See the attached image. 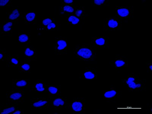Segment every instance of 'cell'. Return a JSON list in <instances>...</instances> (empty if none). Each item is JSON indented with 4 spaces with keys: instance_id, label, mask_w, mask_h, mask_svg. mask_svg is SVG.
I'll return each mask as SVG.
<instances>
[{
    "instance_id": "obj_7",
    "label": "cell",
    "mask_w": 152,
    "mask_h": 114,
    "mask_svg": "<svg viewBox=\"0 0 152 114\" xmlns=\"http://www.w3.org/2000/svg\"><path fill=\"white\" fill-rule=\"evenodd\" d=\"M24 90H13L8 91L6 92V99L7 102L24 104Z\"/></svg>"
},
{
    "instance_id": "obj_22",
    "label": "cell",
    "mask_w": 152,
    "mask_h": 114,
    "mask_svg": "<svg viewBox=\"0 0 152 114\" xmlns=\"http://www.w3.org/2000/svg\"><path fill=\"white\" fill-rule=\"evenodd\" d=\"M7 67L17 68L20 64L19 56L17 55H8L5 61Z\"/></svg>"
},
{
    "instance_id": "obj_15",
    "label": "cell",
    "mask_w": 152,
    "mask_h": 114,
    "mask_svg": "<svg viewBox=\"0 0 152 114\" xmlns=\"http://www.w3.org/2000/svg\"><path fill=\"white\" fill-rule=\"evenodd\" d=\"M24 61H37V49L32 48L30 45L24 44Z\"/></svg>"
},
{
    "instance_id": "obj_26",
    "label": "cell",
    "mask_w": 152,
    "mask_h": 114,
    "mask_svg": "<svg viewBox=\"0 0 152 114\" xmlns=\"http://www.w3.org/2000/svg\"><path fill=\"white\" fill-rule=\"evenodd\" d=\"M64 18L66 19L67 23L70 25H78L81 21L79 18L74 15H66Z\"/></svg>"
},
{
    "instance_id": "obj_17",
    "label": "cell",
    "mask_w": 152,
    "mask_h": 114,
    "mask_svg": "<svg viewBox=\"0 0 152 114\" xmlns=\"http://www.w3.org/2000/svg\"><path fill=\"white\" fill-rule=\"evenodd\" d=\"M20 104L7 102L2 104L0 107V113L1 114H13L18 108Z\"/></svg>"
},
{
    "instance_id": "obj_25",
    "label": "cell",
    "mask_w": 152,
    "mask_h": 114,
    "mask_svg": "<svg viewBox=\"0 0 152 114\" xmlns=\"http://www.w3.org/2000/svg\"><path fill=\"white\" fill-rule=\"evenodd\" d=\"M17 68L19 74H28L31 72V62L20 61V64Z\"/></svg>"
},
{
    "instance_id": "obj_18",
    "label": "cell",
    "mask_w": 152,
    "mask_h": 114,
    "mask_svg": "<svg viewBox=\"0 0 152 114\" xmlns=\"http://www.w3.org/2000/svg\"><path fill=\"white\" fill-rule=\"evenodd\" d=\"M110 66L116 68L128 67V61L126 58L120 56V55H116L115 59L111 62Z\"/></svg>"
},
{
    "instance_id": "obj_27",
    "label": "cell",
    "mask_w": 152,
    "mask_h": 114,
    "mask_svg": "<svg viewBox=\"0 0 152 114\" xmlns=\"http://www.w3.org/2000/svg\"><path fill=\"white\" fill-rule=\"evenodd\" d=\"M86 14V11L85 6H77L74 15L81 21V20L85 18Z\"/></svg>"
},
{
    "instance_id": "obj_5",
    "label": "cell",
    "mask_w": 152,
    "mask_h": 114,
    "mask_svg": "<svg viewBox=\"0 0 152 114\" xmlns=\"http://www.w3.org/2000/svg\"><path fill=\"white\" fill-rule=\"evenodd\" d=\"M55 55L62 56L67 55V37L64 36H55Z\"/></svg>"
},
{
    "instance_id": "obj_19",
    "label": "cell",
    "mask_w": 152,
    "mask_h": 114,
    "mask_svg": "<svg viewBox=\"0 0 152 114\" xmlns=\"http://www.w3.org/2000/svg\"><path fill=\"white\" fill-rule=\"evenodd\" d=\"M37 13L36 12H24L23 13V19L24 24L27 25H35L37 22Z\"/></svg>"
},
{
    "instance_id": "obj_21",
    "label": "cell",
    "mask_w": 152,
    "mask_h": 114,
    "mask_svg": "<svg viewBox=\"0 0 152 114\" xmlns=\"http://www.w3.org/2000/svg\"><path fill=\"white\" fill-rule=\"evenodd\" d=\"M19 43L31 45V33L28 30H19L18 32Z\"/></svg>"
},
{
    "instance_id": "obj_10",
    "label": "cell",
    "mask_w": 152,
    "mask_h": 114,
    "mask_svg": "<svg viewBox=\"0 0 152 114\" xmlns=\"http://www.w3.org/2000/svg\"><path fill=\"white\" fill-rule=\"evenodd\" d=\"M67 98L61 97H51L50 109L55 110L67 109L69 104Z\"/></svg>"
},
{
    "instance_id": "obj_14",
    "label": "cell",
    "mask_w": 152,
    "mask_h": 114,
    "mask_svg": "<svg viewBox=\"0 0 152 114\" xmlns=\"http://www.w3.org/2000/svg\"><path fill=\"white\" fill-rule=\"evenodd\" d=\"M17 23L11 21H4L0 27V35L3 37H9L12 36L13 26Z\"/></svg>"
},
{
    "instance_id": "obj_8",
    "label": "cell",
    "mask_w": 152,
    "mask_h": 114,
    "mask_svg": "<svg viewBox=\"0 0 152 114\" xmlns=\"http://www.w3.org/2000/svg\"><path fill=\"white\" fill-rule=\"evenodd\" d=\"M90 44L96 49H108L110 47V38L107 36L93 37Z\"/></svg>"
},
{
    "instance_id": "obj_1",
    "label": "cell",
    "mask_w": 152,
    "mask_h": 114,
    "mask_svg": "<svg viewBox=\"0 0 152 114\" xmlns=\"http://www.w3.org/2000/svg\"><path fill=\"white\" fill-rule=\"evenodd\" d=\"M146 80L140 78L134 73H130L122 81V85L132 92H144L146 90Z\"/></svg>"
},
{
    "instance_id": "obj_3",
    "label": "cell",
    "mask_w": 152,
    "mask_h": 114,
    "mask_svg": "<svg viewBox=\"0 0 152 114\" xmlns=\"http://www.w3.org/2000/svg\"><path fill=\"white\" fill-rule=\"evenodd\" d=\"M85 97H74L72 101L69 103L67 109L71 111L73 113L84 114L86 113Z\"/></svg>"
},
{
    "instance_id": "obj_20",
    "label": "cell",
    "mask_w": 152,
    "mask_h": 114,
    "mask_svg": "<svg viewBox=\"0 0 152 114\" xmlns=\"http://www.w3.org/2000/svg\"><path fill=\"white\" fill-rule=\"evenodd\" d=\"M30 89L31 92H46L47 86L42 80H37L31 85Z\"/></svg>"
},
{
    "instance_id": "obj_16",
    "label": "cell",
    "mask_w": 152,
    "mask_h": 114,
    "mask_svg": "<svg viewBox=\"0 0 152 114\" xmlns=\"http://www.w3.org/2000/svg\"><path fill=\"white\" fill-rule=\"evenodd\" d=\"M23 13L19 11L18 8L13 7L10 12H7L5 21L18 22L20 19L23 18Z\"/></svg>"
},
{
    "instance_id": "obj_11",
    "label": "cell",
    "mask_w": 152,
    "mask_h": 114,
    "mask_svg": "<svg viewBox=\"0 0 152 114\" xmlns=\"http://www.w3.org/2000/svg\"><path fill=\"white\" fill-rule=\"evenodd\" d=\"M122 93L118 91L113 86L103 92V97L107 104H113L116 99L121 96Z\"/></svg>"
},
{
    "instance_id": "obj_29",
    "label": "cell",
    "mask_w": 152,
    "mask_h": 114,
    "mask_svg": "<svg viewBox=\"0 0 152 114\" xmlns=\"http://www.w3.org/2000/svg\"><path fill=\"white\" fill-rule=\"evenodd\" d=\"M55 19L54 18H43L42 24L40 25V27L38 30H40V31L41 30L43 31V29L49 24H51V23H55Z\"/></svg>"
},
{
    "instance_id": "obj_9",
    "label": "cell",
    "mask_w": 152,
    "mask_h": 114,
    "mask_svg": "<svg viewBox=\"0 0 152 114\" xmlns=\"http://www.w3.org/2000/svg\"><path fill=\"white\" fill-rule=\"evenodd\" d=\"M116 17L122 19L133 18L134 15V7L133 6L115 7Z\"/></svg>"
},
{
    "instance_id": "obj_32",
    "label": "cell",
    "mask_w": 152,
    "mask_h": 114,
    "mask_svg": "<svg viewBox=\"0 0 152 114\" xmlns=\"http://www.w3.org/2000/svg\"><path fill=\"white\" fill-rule=\"evenodd\" d=\"M12 1L11 0H1L0 5L1 6H11Z\"/></svg>"
},
{
    "instance_id": "obj_6",
    "label": "cell",
    "mask_w": 152,
    "mask_h": 114,
    "mask_svg": "<svg viewBox=\"0 0 152 114\" xmlns=\"http://www.w3.org/2000/svg\"><path fill=\"white\" fill-rule=\"evenodd\" d=\"M122 19L116 17L104 19L103 28L104 31H119L122 28Z\"/></svg>"
},
{
    "instance_id": "obj_28",
    "label": "cell",
    "mask_w": 152,
    "mask_h": 114,
    "mask_svg": "<svg viewBox=\"0 0 152 114\" xmlns=\"http://www.w3.org/2000/svg\"><path fill=\"white\" fill-rule=\"evenodd\" d=\"M61 25L60 24H57L55 23H53L47 25L43 29V31H57L61 30Z\"/></svg>"
},
{
    "instance_id": "obj_2",
    "label": "cell",
    "mask_w": 152,
    "mask_h": 114,
    "mask_svg": "<svg viewBox=\"0 0 152 114\" xmlns=\"http://www.w3.org/2000/svg\"><path fill=\"white\" fill-rule=\"evenodd\" d=\"M73 54L80 61H88L94 60L97 55V49L91 45L84 43L81 46L77 47L73 50Z\"/></svg>"
},
{
    "instance_id": "obj_13",
    "label": "cell",
    "mask_w": 152,
    "mask_h": 114,
    "mask_svg": "<svg viewBox=\"0 0 152 114\" xmlns=\"http://www.w3.org/2000/svg\"><path fill=\"white\" fill-rule=\"evenodd\" d=\"M30 83V80L27 78L13 79L12 81V89L24 90L28 88Z\"/></svg>"
},
{
    "instance_id": "obj_30",
    "label": "cell",
    "mask_w": 152,
    "mask_h": 114,
    "mask_svg": "<svg viewBox=\"0 0 152 114\" xmlns=\"http://www.w3.org/2000/svg\"><path fill=\"white\" fill-rule=\"evenodd\" d=\"M110 3L108 0H93V6H107L109 5Z\"/></svg>"
},
{
    "instance_id": "obj_34",
    "label": "cell",
    "mask_w": 152,
    "mask_h": 114,
    "mask_svg": "<svg viewBox=\"0 0 152 114\" xmlns=\"http://www.w3.org/2000/svg\"><path fill=\"white\" fill-rule=\"evenodd\" d=\"M146 69L147 71L150 72L151 73L152 72V62L151 61H146Z\"/></svg>"
},
{
    "instance_id": "obj_31",
    "label": "cell",
    "mask_w": 152,
    "mask_h": 114,
    "mask_svg": "<svg viewBox=\"0 0 152 114\" xmlns=\"http://www.w3.org/2000/svg\"><path fill=\"white\" fill-rule=\"evenodd\" d=\"M7 56L6 49H0V61L1 62L5 61Z\"/></svg>"
},
{
    "instance_id": "obj_12",
    "label": "cell",
    "mask_w": 152,
    "mask_h": 114,
    "mask_svg": "<svg viewBox=\"0 0 152 114\" xmlns=\"http://www.w3.org/2000/svg\"><path fill=\"white\" fill-rule=\"evenodd\" d=\"M98 78L97 70L91 66H86L82 72L79 74V78L81 80H96Z\"/></svg>"
},
{
    "instance_id": "obj_23",
    "label": "cell",
    "mask_w": 152,
    "mask_h": 114,
    "mask_svg": "<svg viewBox=\"0 0 152 114\" xmlns=\"http://www.w3.org/2000/svg\"><path fill=\"white\" fill-rule=\"evenodd\" d=\"M47 91L49 96L51 97H55L61 96V86L47 85Z\"/></svg>"
},
{
    "instance_id": "obj_33",
    "label": "cell",
    "mask_w": 152,
    "mask_h": 114,
    "mask_svg": "<svg viewBox=\"0 0 152 114\" xmlns=\"http://www.w3.org/2000/svg\"><path fill=\"white\" fill-rule=\"evenodd\" d=\"M74 5V1L72 0H62L61 5Z\"/></svg>"
},
{
    "instance_id": "obj_35",
    "label": "cell",
    "mask_w": 152,
    "mask_h": 114,
    "mask_svg": "<svg viewBox=\"0 0 152 114\" xmlns=\"http://www.w3.org/2000/svg\"><path fill=\"white\" fill-rule=\"evenodd\" d=\"M24 110L23 109H20L18 108L13 114H24Z\"/></svg>"
},
{
    "instance_id": "obj_24",
    "label": "cell",
    "mask_w": 152,
    "mask_h": 114,
    "mask_svg": "<svg viewBox=\"0 0 152 114\" xmlns=\"http://www.w3.org/2000/svg\"><path fill=\"white\" fill-rule=\"evenodd\" d=\"M77 6L74 5H61L60 16L64 18L66 15H74Z\"/></svg>"
},
{
    "instance_id": "obj_4",
    "label": "cell",
    "mask_w": 152,
    "mask_h": 114,
    "mask_svg": "<svg viewBox=\"0 0 152 114\" xmlns=\"http://www.w3.org/2000/svg\"><path fill=\"white\" fill-rule=\"evenodd\" d=\"M51 97H32L30 101V108L32 110H50Z\"/></svg>"
}]
</instances>
